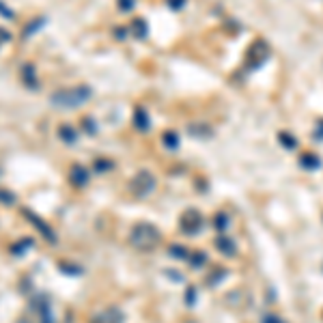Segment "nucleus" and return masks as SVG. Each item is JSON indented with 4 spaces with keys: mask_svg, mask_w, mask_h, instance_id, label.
Returning a JSON list of instances; mask_svg holds the SVG:
<instances>
[{
    "mask_svg": "<svg viewBox=\"0 0 323 323\" xmlns=\"http://www.w3.org/2000/svg\"><path fill=\"white\" fill-rule=\"evenodd\" d=\"M89 97H91L89 87L60 89V91H54L50 95V103L58 110H71V108H78V106H82V103H87Z\"/></svg>",
    "mask_w": 323,
    "mask_h": 323,
    "instance_id": "f257e3e1",
    "label": "nucleus"
},
{
    "mask_svg": "<svg viewBox=\"0 0 323 323\" xmlns=\"http://www.w3.org/2000/svg\"><path fill=\"white\" fill-rule=\"evenodd\" d=\"M130 239L138 250H151L160 242V231L151 224H138V226H134Z\"/></svg>",
    "mask_w": 323,
    "mask_h": 323,
    "instance_id": "f03ea898",
    "label": "nucleus"
},
{
    "mask_svg": "<svg viewBox=\"0 0 323 323\" xmlns=\"http://www.w3.org/2000/svg\"><path fill=\"white\" fill-rule=\"evenodd\" d=\"M22 213H24V218H26V220L30 222V224H33L35 228H37V231L41 233V235H44L46 239H48V242L50 244H54L56 242V235H54V231H52V226L44 220V218H39L35 211H30V209H22Z\"/></svg>",
    "mask_w": 323,
    "mask_h": 323,
    "instance_id": "7ed1b4c3",
    "label": "nucleus"
},
{
    "mask_svg": "<svg viewBox=\"0 0 323 323\" xmlns=\"http://www.w3.org/2000/svg\"><path fill=\"white\" fill-rule=\"evenodd\" d=\"M69 181L74 183L76 187L87 185V183H89V170L84 168V166L74 164V166H71V168H69Z\"/></svg>",
    "mask_w": 323,
    "mask_h": 323,
    "instance_id": "20e7f679",
    "label": "nucleus"
},
{
    "mask_svg": "<svg viewBox=\"0 0 323 323\" xmlns=\"http://www.w3.org/2000/svg\"><path fill=\"white\" fill-rule=\"evenodd\" d=\"M149 190H153V177L149 173H140L136 179H134V192L138 196H144Z\"/></svg>",
    "mask_w": 323,
    "mask_h": 323,
    "instance_id": "39448f33",
    "label": "nucleus"
},
{
    "mask_svg": "<svg viewBox=\"0 0 323 323\" xmlns=\"http://www.w3.org/2000/svg\"><path fill=\"white\" fill-rule=\"evenodd\" d=\"M22 80H24V84H26L28 89H33V91L39 89V80H37L33 62H26V65H22Z\"/></svg>",
    "mask_w": 323,
    "mask_h": 323,
    "instance_id": "423d86ee",
    "label": "nucleus"
},
{
    "mask_svg": "<svg viewBox=\"0 0 323 323\" xmlns=\"http://www.w3.org/2000/svg\"><path fill=\"white\" fill-rule=\"evenodd\" d=\"M91 323H123V317H121V312H119V310L108 308V310L99 312L97 317H93Z\"/></svg>",
    "mask_w": 323,
    "mask_h": 323,
    "instance_id": "0eeeda50",
    "label": "nucleus"
},
{
    "mask_svg": "<svg viewBox=\"0 0 323 323\" xmlns=\"http://www.w3.org/2000/svg\"><path fill=\"white\" fill-rule=\"evenodd\" d=\"M35 306L41 315V323H54V317H52V308H50V302L48 297H37Z\"/></svg>",
    "mask_w": 323,
    "mask_h": 323,
    "instance_id": "6e6552de",
    "label": "nucleus"
},
{
    "mask_svg": "<svg viewBox=\"0 0 323 323\" xmlns=\"http://www.w3.org/2000/svg\"><path fill=\"white\" fill-rule=\"evenodd\" d=\"M35 248V242L30 237H24V239H19L17 244H13L11 246V254L13 256H22V254H26L28 250H33Z\"/></svg>",
    "mask_w": 323,
    "mask_h": 323,
    "instance_id": "1a4fd4ad",
    "label": "nucleus"
},
{
    "mask_svg": "<svg viewBox=\"0 0 323 323\" xmlns=\"http://www.w3.org/2000/svg\"><path fill=\"white\" fill-rule=\"evenodd\" d=\"M58 138L65 144H74L76 138H78V134H76V130L71 127V125H60V127H58Z\"/></svg>",
    "mask_w": 323,
    "mask_h": 323,
    "instance_id": "9d476101",
    "label": "nucleus"
},
{
    "mask_svg": "<svg viewBox=\"0 0 323 323\" xmlns=\"http://www.w3.org/2000/svg\"><path fill=\"white\" fill-rule=\"evenodd\" d=\"M46 22H48L46 17H37V19H33V22H30V24H28V26L22 30V39H28L30 35H35L37 30H41V28L46 26Z\"/></svg>",
    "mask_w": 323,
    "mask_h": 323,
    "instance_id": "9b49d317",
    "label": "nucleus"
},
{
    "mask_svg": "<svg viewBox=\"0 0 323 323\" xmlns=\"http://www.w3.org/2000/svg\"><path fill=\"white\" fill-rule=\"evenodd\" d=\"M199 222H201L199 213L190 211V213H185V218H183V228H187L190 233H196V228H199Z\"/></svg>",
    "mask_w": 323,
    "mask_h": 323,
    "instance_id": "f8f14e48",
    "label": "nucleus"
},
{
    "mask_svg": "<svg viewBox=\"0 0 323 323\" xmlns=\"http://www.w3.org/2000/svg\"><path fill=\"white\" fill-rule=\"evenodd\" d=\"M0 203L3 205H15V194H11L9 190H0Z\"/></svg>",
    "mask_w": 323,
    "mask_h": 323,
    "instance_id": "ddd939ff",
    "label": "nucleus"
},
{
    "mask_svg": "<svg viewBox=\"0 0 323 323\" xmlns=\"http://www.w3.org/2000/svg\"><path fill=\"white\" fill-rule=\"evenodd\" d=\"M0 15L7 17V19H15V13L11 11V9H7V5H5V3H0Z\"/></svg>",
    "mask_w": 323,
    "mask_h": 323,
    "instance_id": "4468645a",
    "label": "nucleus"
},
{
    "mask_svg": "<svg viewBox=\"0 0 323 323\" xmlns=\"http://www.w3.org/2000/svg\"><path fill=\"white\" fill-rule=\"evenodd\" d=\"M136 121H138V125H140V130H147V127H144V114H142V112H138Z\"/></svg>",
    "mask_w": 323,
    "mask_h": 323,
    "instance_id": "2eb2a0df",
    "label": "nucleus"
},
{
    "mask_svg": "<svg viewBox=\"0 0 323 323\" xmlns=\"http://www.w3.org/2000/svg\"><path fill=\"white\" fill-rule=\"evenodd\" d=\"M121 9H123V11H127V9H132V0H121Z\"/></svg>",
    "mask_w": 323,
    "mask_h": 323,
    "instance_id": "dca6fc26",
    "label": "nucleus"
},
{
    "mask_svg": "<svg viewBox=\"0 0 323 323\" xmlns=\"http://www.w3.org/2000/svg\"><path fill=\"white\" fill-rule=\"evenodd\" d=\"M110 166H112V164H99V160H97L95 168H97V170H103V168H110Z\"/></svg>",
    "mask_w": 323,
    "mask_h": 323,
    "instance_id": "f3484780",
    "label": "nucleus"
},
{
    "mask_svg": "<svg viewBox=\"0 0 323 323\" xmlns=\"http://www.w3.org/2000/svg\"><path fill=\"white\" fill-rule=\"evenodd\" d=\"M0 177H3V166H0Z\"/></svg>",
    "mask_w": 323,
    "mask_h": 323,
    "instance_id": "a211bd4d",
    "label": "nucleus"
}]
</instances>
